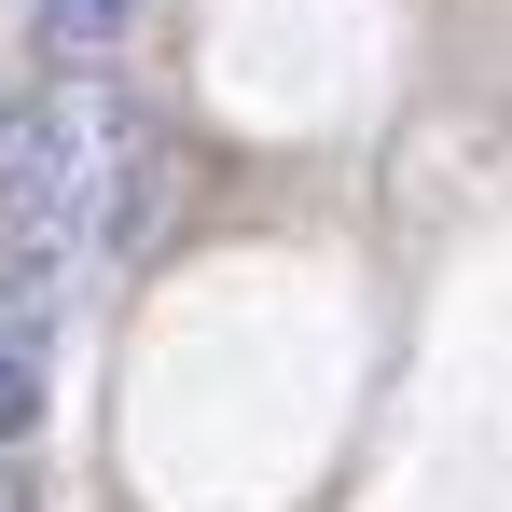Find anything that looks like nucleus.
Masks as SVG:
<instances>
[{"instance_id": "nucleus-2", "label": "nucleus", "mask_w": 512, "mask_h": 512, "mask_svg": "<svg viewBox=\"0 0 512 512\" xmlns=\"http://www.w3.org/2000/svg\"><path fill=\"white\" fill-rule=\"evenodd\" d=\"M28 416H42V360H28V346H0V443H14Z\"/></svg>"}, {"instance_id": "nucleus-1", "label": "nucleus", "mask_w": 512, "mask_h": 512, "mask_svg": "<svg viewBox=\"0 0 512 512\" xmlns=\"http://www.w3.org/2000/svg\"><path fill=\"white\" fill-rule=\"evenodd\" d=\"M139 14H153V0H42V56H56V70H111V56L139 42Z\"/></svg>"}]
</instances>
